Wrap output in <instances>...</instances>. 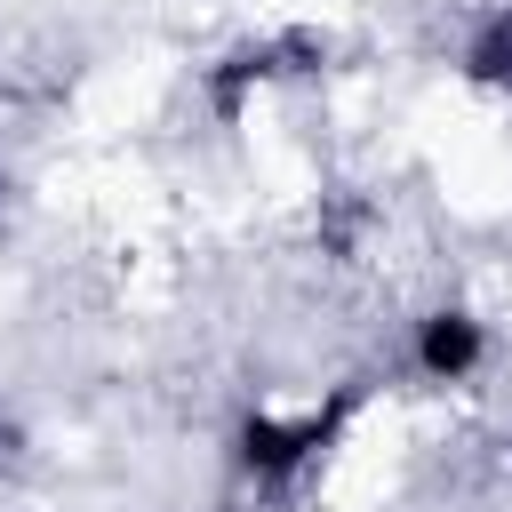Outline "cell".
Listing matches in <instances>:
<instances>
[{
	"label": "cell",
	"instance_id": "obj_1",
	"mask_svg": "<svg viewBox=\"0 0 512 512\" xmlns=\"http://www.w3.org/2000/svg\"><path fill=\"white\" fill-rule=\"evenodd\" d=\"M336 432V416H296V424H272V416H256L248 432H240V456L256 464V472H296L320 440Z\"/></svg>",
	"mask_w": 512,
	"mask_h": 512
},
{
	"label": "cell",
	"instance_id": "obj_2",
	"mask_svg": "<svg viewBox=\"0 0 512 512\" xmlns=\"http://www.w3.org/2000/svg\"><path fill=\"white\" fill-rule=\"evenodd\" d=\"M416 360H424L432 376H464V368L480 360V320H472V312H432L424 336H416Z\"/></svg>",
	"mask_w": 512,
	"mask_h": 512
}]
</instances>
